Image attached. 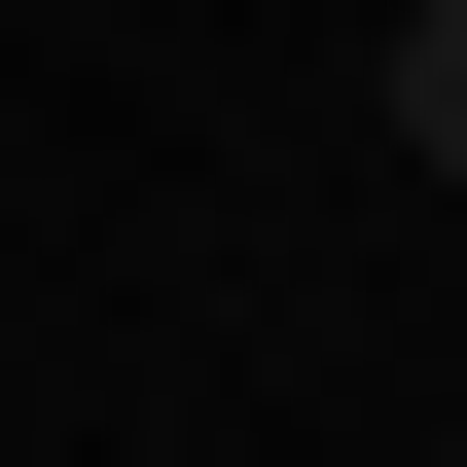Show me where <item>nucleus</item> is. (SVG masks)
Wrapping results in <instances>:
<instances>
[{
    "mask_svg": "<svg viewBox=\"0 0 467 467\" xmlns=\"http://www.w3.org/2000/svg\"><path fill=\"white\" fill-rule=\"evenodd\" d=\"M396 144H431V180H467V0H431V36H396Z\"/></svg>",
    "mask_w": 467,
    "mask_h": 467,
    "instance_id": "nucleus-1",
    "label": "nucleus"
}]
</instances>
